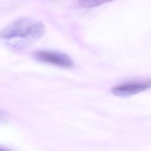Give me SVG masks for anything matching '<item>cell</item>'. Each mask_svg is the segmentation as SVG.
Returning <instances> with one entry per match:
<instances>
[{"label":"cell","mask_w":151,"mask_h":151,"mask_svg":"<svg viewBox=\"0 0 151 151\" xmlns=\"http://www.w3.org/2000/svg\"><path fill=\"white\" fill-rule=\"evenodd\" d=\"M44 32L42 22L30 18H21L3 28L0 31V38L13 46H28L40 39Z\"/></svg>","instance_id":"6da1fadb"},{"label":"cell","mask_w":151,"mask_h":151,"mask_svg":"<svg viewBox=\"0 0 151 151\" xmlns=\"http://www.w3.org/2000/svg\"><path fill=\"white\" fill-rule=\"evenodd\" d=\"M34 58L40 62L50 64L58 67L70 68L73 66L72 58L62 52L53 50H37L34 53Z\"/></svg>","instance_id":"7a4b0ae2"},{"label":"cell","mask_w":151,"mask_h":151,"mask_svg":"<svg viewBox=\"0 0 151 151\" xmlns=\"http://www.w3.org/2000/svg\"><path fill=\"white\" fill-rule=\"evenodd\" d=\"M1 117H2V116H1V113H0V119H1Z\"/></svg>","instance_id":"5b68a950"},{"label":"cell","mask_w":151,"mask_h":151,"mask_svg":"<svg viewBox=\"0 0 151 151\" xmlns=\"http://www.w3.org/2000/svg\"><path fill=\"white\" fill-rule=\"evenodd\" d=\"M151 88V80L127 82L111 89V93L118 96H129L139 94Z\"/></svg>","instance_id":"3957f363"},{"label":"cell","mask_w":151,"mask_h":151,"mask_svg":"<svg viewBox=\"0 0 151 151\" xmlns=\"http://www.w3.org/2000/svg\"><path fill=\"white\" fill-rule=\"evenodd\" d=\"M111 1L113 0H79V4L84 8H92L105 3H110Z\"/></svg>","instance_id":"277c9868"}]
</instances>
